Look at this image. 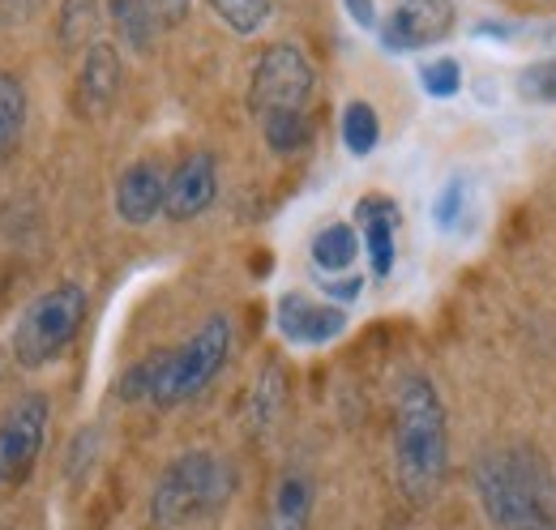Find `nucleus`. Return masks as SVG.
<instances>
[{
  "mask_svg": "<svg viewBox=\"0 0 556 530\" xmlns=\"http://www.w3.org/2000/svg\"><path fill=\"white\" fill-rule=\"evenodd\" d=\"M445 458H450V437H445V406L432 381L407 377L399 390V411H394V466L403 492L428 505L445 479Z\"/></svg>",
  "mask_w": 556,
  "mask_h": 530,
  "instance_id": "f257e3e1",
  "label": "nucleus"
},
{
  "mask_svg": "<svg viewBox=\"0 0 556 530\" xmlns=\"http://www.w3.org/2000/svg\"><path fill=\"white\" fill-rule=\"evenodd\" d=\"M480 505L501 530H535L553 522V475L544 458L527 445L492 450L476 470Z\"/></svg>",
  "mask_w": 556,
  "mask_h": 530,
  "instance_id": "f03ea898",
  "label": "nucleus"
},
{
  "mask_svg": "<svg viewBox=\"0 0 556 530\" xmlns=\"http://www.w3.org/2000/svg\"><path fill=\"white\" fill-rule=\"evenodd\" d=\"M227 351H231V321L227 317H210L185 346L141 359L138 368L125 377V398L129 402L150 398L159 406H176V402L206 390L210 381L218 377V368L227 364Z\"/></svg>",
  "mask_w": 556,
  "mask_h": 530,
  "instance_id": "7ed1b4c3",
  "label": "nucleus"
},
{
  "mask_svg": "<svg viewBox=\"0 0 556 530\" xmlns=\"http://www.w3.org/2000/svg\"><path fill=\"white\" fill-rule=\"evenodd\" d=\"M236 479L231 466L214 454H185L163 470L154 496H150V518L159 530H185L193 522H206L218 514L231 496Z\"/></svg>",
  "mask_w": 556,
  "mask_h": 530,
  "instance_id": "20e7f679",
  "label": "nucleus"
},
{
  "mask_svg": "<svg viewBox=\"0 0 556 530\" xmlns=\"http://www.w3.org/2000/svg\"><path fill=\"white\" fill-rule=\"evenodd\" d=\"M86 317V291L77 282L43 291L13 330V359L22 368H43L70 346Z\"/></svg>",
  "mask_w": 556,
  "mask_h": 530,
  "instance_id": "39448f33",
  "label": "nucleus"
},
{
  "mask_svg": "<svg viewBox=\"0 0 556 530\" xmlns=\"http://www.w3.org/2000/svg\"><path fill=\"white\" fill-rule=\"evenodd\" d=\"M308 94H313V68L304 61V52L291 43L266 48L253 68V81H249V108L266 121V116H282V112H304Z\"/></svg>",
  "mask_w": 556,
  "mask_h": 530,
  "instance_id": "423d86ee",
  "label": "nucleus"
},
{
  "mask_svg": "<svg viewBox=\"0 0 556 530\" xmlns=\"http://www.w3.org/2000/svg\"><path fill=\"white\" fill-rule=\"evenodd\" d=\"M48 398L26 394L13 402V411L0 419V488H13L30 475V466L43 450V432H48Z\"/></svg>",
  "mask_w": 556,
  "mask_h": 530,
  "instance_id": "0eeeda50",
  "label": "nucleus"
},
{
  "mask_svg": "<svg viewBox=\"0 0 556 530\" xmlns=\"http://www.w3.org/2000/svg\"><path fill=\"white\" fill-rule=\"evenodd\" d=\"M458 22V9L454 0H403L386 26H381V39L386 48L394 52H419V48H432L441 43Z\"/></svg>",
  "mask_w": 556,
  "mask_h": 530,
  "instance_id": "6e6552de",
  "label": "nucleus"
},
{
  "mask_svg": "<svg viewBox=\"0 0 556 530\" xmlns=\"http://www.w3.org/2000/svg\"><path fill=\"white\" fill-rule=\"evenodd\" d=\"M121 94V56L112 43H90L86 61H81V77H77V108L90 121H103L116 108Z\"/></svg>",
  "mask_w": 556,
  "mask_h": 530,
  "instance_id": "1a4fd4ad",
  "label": "nucleus"
},
{
  "mask_svg": "<svg viewBox=\"0 0 556 530\" xmlns=\"http://www.w3.org/2000/svg\"><path fill=\"white\" fill-rule=\"evenodd\" d=\"M218 193V180H214V159L210 154H189L172 180H167V218L185 223V218H198L210 201Z\"/></svg>",
  "mask_w": 556,
  "mask_h": 530,
  "instance_id": "9d476101",
  "label": "nucleus"
},
{
  "mask_svg": "<svg viewBox=\"0 0 556 530\" xmlns=\"http://www.w3.org/2000/svg\"><path fill=\"white\" fill-rule=\"evenodd\" d=\"M343 326H348L343 308L317 304V300H308L300 291L278 300V330L287 333L291 342H330V338L343 333Z\"/></svg>",
  "mask_w": 556,
  "mask_h": 530,
  "instance_id": "9b49d317",
  "label": "nucleus"
},
{
  "mask_svg": "<svg viewBox=\"0 0 556 530\" xmlns=\"http://www.w3.org/2000/svg\"><path fill=\"white\" fill-rule=\"evenodd\" d=\"M163 205H167V176H163V167L159 163H134L121 176V185H116V210H121V218L141 227Z\"/></svg>",
  "mask_w": 556,
  "mask_h": 530,
  "instance_id": "f8f14e48",
  "label": "nucleus"
},
{
  "mask_svg": "<svg viewBox=\"0 0 556 530\" xmlns=\"http://www.w3.org/2000/svg\"><path fill=\"white\" fill-rule=\"evenodd\" d=\"M359 227H364V244H368V262L372 274L386 278L394 269V231H399V205L386 198L359 201Z\"/></svg>",
  "mask_w": 556,
  "mask_h": 530,
  "instance_id": "ddd939ff",
  "label": "nucleus"
},
{
  "mask_svg": "<svg viewBox=\"0 0 556 530\" xmlns=\"http://www.w3.org/2000/svg\"><path fill=\"white\" fill-rule=\"evenodd\" d=\"M308 509H313V492L300 475H287L278 483L275 505H270V522L266 530H308Z\"/></svg>",
  "mask_w": 556,
  "mask_h": 530,
  "instance_id": "4468645a",
  "label": "nucleus"
},
{
  "mask_svg": "<svg viewBox=\"0 0 556 530\" xmlns=\"http://www.w3.org/2000/svg\"><path fill=\"white\" fill-rule=\"evenodd\" d=\"M355 253H359V240H355V231L348 223H330V227H321L313 236V265L317 269L339 274V269H348L355 262Z\"/></svg>",
  "mask_w": 556,
  "mask_h": 530,
  "instance_id": "2eb2a0df",
  "label": "nucleus"
},
{
  "mask_svg": "<svg viewBox=\"0 0 556 530\" xmlns=\"http://www.w3.org/2000/svg\"><path fill=\"white\" fill-rule=\"evenodd\" d=\"M22 125H26V90H22L17 77L0 73V163H4V154L17 146Z\"/></svg>",
  "mask_w": 556,
  "mask_h": 530,
  "instance_id": "dca6fc26",
  "label": "nucleus"
},
{
  "mask_svg": "<svg viewBox=\"0 0 556 530\" xmlns=\"http://www.w3.org/2000/svg\"><path fill=\"white\" fill-rule=\"evenodd\" d=\"M99 30V0H65L61 9V43L65 48H90Z\"/></svg>",
  "mask_w": 556,
  "mask_h": 530,
  "instance_id": "f3484780",
  "label": "nucleus"
},
{
  "mask_svg": "<svg viewBox=\"0 0 556 530\" xmlns=\"http://www.w3.org/2000/svg\"><path fill=\"white\" fill-rule=\"evenodd\" d=\"M210 9L236 35H257L266 26V17H270V0H210Z\"/></svg>",
  "mask_w": 556,
  "mask_h": 530,
  "instance_id": "a211bd4d",
  "label": "nucleus"
},
{
  "mask_svg": "<svg viewBox=\"0 0 556 530\" xmlns=\"http://www.w3.org/2000/svg\"><path fill=\"white\" fill-rule=\"evenodd\" d=\"M377 137H381V125H377V112L368 108V103H348V112H343V141H348L351 154H368L372 146H377Z\"/></svg>",
  "mask_w": 556,
  "mask_h": 530,
  "instance_id": "6ab92c4d",
  "label": "nucleus"
},
{
  "mask_svg": "<svg viewBox=\"0 0 556 530\" xmlns=\"http://www.w3.org/2000/svg\"><path fill=\"white\" fill-rule=\"evenodd\" d=\"M266 141L278 154H291L308 141V116L304 112H282V116H266Z\"/></svg>",
  "mask_w": 556,
  "mask_h": 530,
  "instance_id": "aec40b11",
  "label": "nucleus"
},
{
  "mask_svg": "<svg viewBox=\"0 0 556 530\" xmlns=\"http://www.w3.org/2000/svg\"><path fill=\"white\" fill-rule=\"evenodd\" d=\"M518 94L527 103H556V56L522 68L518 73Z\"/></svg>",
  "mask_w": 556,
  "mask_h": 530,
  "instance_id": "412c9836",
  "label": "nucleus"
},
{
  "mask_svg": "<svg viewBox=\"0 0 556 530\" xmlns=\"http://www.w3.org/2000/svg\"><path fill=\"white\" fill-rule=\"evenodd\" d=\"M112 13H116V26H121V35H125L134 48H146V43H150L154 17L146 13V4H141V0H112Z\"/></svg>",
  "mask_w": 556,
  "mask_h": 530,
  "instance_id": "4be33fe9",
  "label": "nucleus"
},
{
  "mask_svg": "<svg viewBox=\"0 0 556 530\" xmlns=\"http://www.w3.org/2000/svg\"><path fill=\"white\" fill-rule=\"evenodd\" d=\"M424 86H428V94L450 99V94L463 86V68H458V61H432V65H424Z\"/></svg>",
  "mask_w": 556,
  "mask_h": 530,
  "instance_id": "5701e85b",
  "label": "nucleus"
},
{
  "mask_svg": "<svg viewBox=\"0 0 556 530\" xmlns=\"http://www.w3.org/2000/svg\"><path fill=\"white\" fill-rule=\"evenodd\" d=\"M278 398H282V377H278V368H266V377L257 386V398H253L257 424H270V415L278 411Z\"/></svg>",
  "mask_w": 556,
  "mask_h": 530,
  "instance_id": "b1692460",
  "label": "nucleus"
},
{
  "mask_svg": "<svg viewBox=\"0 0 556 530\" xmlns=\"http://www.w3.org/2000/svg\"><path fill=\"white\" fill-rule=\"evenodd\" d=\"M463 201H467V193H463V180H450V185L441 189L437 205H432V218H437L441 227H454V223H458V210H463Z\"/></svg>",
  "mask_w": 556,
  "mask_h": 530,
  "instance_id": "393cba45",
  "label": "nucleus"
},
{
  "mask_svg": "<svg viewBox=\"0 0 556 530\" xmlns=\"http://www.w3.org/2000/svg\"><path fill=\"white\" fill-rule=\"evenodd\" d=\"M141 4H146V13L154 17V26H159V22H163V26L180 22L185 9H189V0H141Z\"/></svg>",
  "mask_w": 556,
  "mask_h": 530,
  "instance_id": "a878e982",
  "label": "nucleus"
},
{
  "mask_svg": "<svg viewBox=\"0 0 556 530\" xmlns=\"http://www.w3.org/2000/svg\"><path fill=\"white\" fill-rule=\"evenodd\" d=\"M348 13L359 26H372V0H348Z\"/></svg>",
  "mask_w": 556,
  "mask_h": 530,
  "instance_id": "bb28decb",
  "label": "nucleus"
},
{
  "mask_svg": "<svg viewBox=\"0 0 556 530\" xmlns=\"http://www.w3.org/2000/svg\"><path fill=\"white\" fill-rule=\"evenodd\" d=\"M330 295H339V300H355V295H359V278H348V282H334V287H330Z\"/></svg>",
  "mask_w": 556,
  "mask_h": 530,
  "instance_id": "cd10ccee",
  "label": "nucleus"
},
{
  "mask_svg": "<svg viewBox=\"0 0 556 530\" xmlns=\"http://www.w3.org/2000/svg\"><path fill=\"white\" fill-rule=\"evenodd\" d=\"M535 530H556V518H553V522H544V527H535Z\"/></svg>",
  "mask_w": 556,
  "mask_h": 530,
  "instance_id": "c85d7f7f",
  "label": "nucleus"
}]
</instances>
